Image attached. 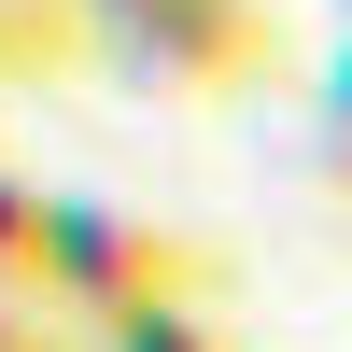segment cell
<instances>
[{"instance_id": "obj_3", "label": "cell", "mask_w": 352, "mask_h": 352, "mask_svg": "<svg viewBox=\"0 0 352 352\" xmlns=\"http://www.w3.org/2000/svg\"><path fill=\"white\" fill-rule=\"evenodd\" d=\"M85 352H226V324H212V296H155V310L85 324Z\"/></svg>"}, {"instance_id": "obj_4", "label": "cell", "mask_w": 352, "mask_h": 352, "mask_svg": "<svg viewBox=\"0 0 352 352\" xmlns=\"http://www.w3.org/2000/svg\"><path fill=\"white\" fill-rule=\"evenodd\" d=\"M0 352H85V338H71V310H56L43 282H14V268H0Z\"/></svg>"}, {"instance_id": "obj_7", "label": "cell", "mask_w": 352, "mask_h": 352, "mask_svg": "<svg viewBox=\"0 0 352 352\" xmlns=\"http://www.w3.org/2000/svg\"><path fill=\"white\" fill-rule=\"evenodd\" d=\"M338 113H352V56H338Z\"/></svg>"}, {"instance_id": "obj_6", "label": "cell", "mask_w": 352, "mask_h": 352, "mask_svg": "<svg viewBox=\"0 0 352 352\" xmlns=\"http://www.w3.org/2000/svg\"><path fill=\"white\" fill-rule=\"evenodd\" d=\"M324 169H338V184H352V113H338V141H324Z\"/></svg>"}, {"instance_id": "obj_1", "label": "cell", "mask_w": 352, "mask_h": 352, "mask_svg": "<svg viewBox=\"0 0 352 352\" xmlns=\"http://www.w3.org/2000/svg\"><path fill=\"white\" fill-rule=\"evenodd\" d=\"M28 282H43L56 310L85 324H113V310H155V296H212L226 254L184 240V226H141L127 197H43V254H28Z\"/></svg>"}, {"instance_id": "obj_2", "label": "cell", "mask_w": 352, "mask_h": 352, "mask_svg": "<svg viewBox=\"0 0 352 352\" xmlns=\"http://www.w3.org/2000/svg\"><path fill=\"white\" fill-rule=\"evenodd\" d=\"M71 28L141 85V99H240L282 71L268 0H71Z\"/></svg>"}, {"instance_id": "obj_8", "label": "cell", "mask_w": 352, "mask_h": 352, "mask_svg": "<svg viewBox=\"0 0 352 352\" xmlns=\"http://www.w3.org/2000/svg\"><path fill=\"white\" fill-rule=\"evenodd\" d=\"M338 14H352V0H338Z\"/></svg>"}, {"instance_id": "obj_5", "label": "cell", "mask_w": 352, "mask_h": 352, "mask_svg": "<svg viewBox=\"0 0 352 352\" xmlns=\"http://www.w3.org/2000/svg\"><path fill=\"white\" fill-rule=\"evenodd\" d=\"M28 254H43V184H14V169H0V268L28 282Z\"/></svg>"}]
</instances>
